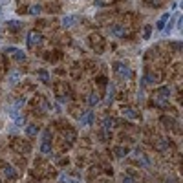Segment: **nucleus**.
<instances>
[{
    "label": "nucleus",
    "instance_id": "obj_15",
    "mask_svg": "<svg viewBox=\"0 0 183 183\" xmlns=\"http://www.w3.org/2000/svg\"><path fill=\"white\" fill-rule=\"evenodd\" d=\"M123 115H126L128 119H136V117H137V114H136L132 108H123Z\"/></svg>",
    "mask_w": 183,
    "mask_h": 183
},
{
    "label": "nucleus",
    "instance_id": "obj_17",
    "mask_svg": "<svg viewBox=\"0 0 183 183\" xmlns=\"http://www.w3.org/2000/svg\"><path fill=\"white\" fill-rule=\"evenodd\" d=\"M41 11H42V7L39 4H35V6L29 7V15H33V17H35V15H41Z\"/></svg>",
    "mask_w": 183,
    "mask_h": 183
},
{
    "label": "nucleus",
    "instance_id": "obj_24",
    "mask_svg": "<svg viewBox=\"0 0 183 183\" xmlns=\"http://www.w3.org/2000/svg\"><path fill=\"white\" fill-rule=\"evenodd\" d=\"M150 31H152V26H145V39H150Z\"/></svg>",
    "mask_w": 183,
    "mask_h": 183
},
{
    "label": "nucleus",
    "instance_id": "obj_3",
    "mask_svg": "<svg viewBox=\"0 0 183 183\" xmlns=\"http://www.w3.org/2000/svg\"><path fill=\"white\" fill-rule=\"evenodd\" d=\"M62 28H73L75 24H77V17H73V15H66V17H62Z\"/></svg>",
    "mask_w": 183,
    "mask_h": 183
},
{
    "label": "nucleus",
    "instance_id": "obj_19",
    "mask_svg": "<svg viewBox=\"0 0 183 183\" xmlns=\"http://www.w3.org/2000/svg\"><path fill=\"white\" fill-rule=\"evenodd\" d=\"M114 94H115V86H114V84H110V86H108V99H106L108 102L114 101Z\"/></svg>",
    "mask_w": 183,
    "mask_h": 183
},
{
    "label": "nucleus",
    "instance_id": "obj_9",
    "mask_svg": "<svg viewBox=\"0 0 183 183\" xmlns=\"http://www.w3.org/2000/svg\"><path fill=\"white\" fill-rule=\"evenodd\" d=\"M167 20H170V13H163L161 17H159V20L156 22V28L158 29H165V26H167Z\"/></svg>",
    "mask_w": 183,
    "mask_h": 183
},
{
    "label": "nucleus",
    "instance_id": "obj_7",
    "mask_svg": "<svg viewBox=\"0 0 183 183\" xmlns=\"http://www.w3.org/2000/svg\"><path fill=\"white\" fill-rule=\"evenodd\" d=\"M39 132H41L39 124H28V126H26V136H28V137H35Z\"/></svg>",
    "mask_w": 183,
    "mask_h": 183
},
{
    "label": "nucleus",
    "instance_id": "obj_13",
    "mask_svg": "<svg viewBox=\"0 0 183 183\" xmlns=\"http://www.w3.org/2000/svg\"><path fill=\"white\" fill-rule=\"evenodd\" d=\"M41 152L42 154H51V143L50 141H42L41 143Z\"/></svg>",
    "mask_w": 183,
    "mask_h": 183
},
{
    "label": "nucleus",
    "instance_id": "obj_4",
    "mask_svg": "<svg viewBox=\"0 0 183 183\" xmlns=\"http://www.w3.org/2000/svg\"><path fill=\"white\" fill-rule=\"evenodd\" d=\"M41 42H42L41 33H29V37H28V48H33L35 44H41Z\"/></svg>",
    "mask_w": 183,
    "mask_h": 183
},
{
    "label": "nucleus",
    "instance_id": "obj_29",
    "mask_svg": "<svg viewBox=\"0 0 183 183\" xmlns=\"http://www.w3.org/2000/svg\"><path fill=\"white\" fill-rule=\"evenodd\" d=\"M15 51H17V48H13V46H9V48H6V53H11V55H13Z\"/></svg>",
    "mask_w": 183,
    "mask_h": 183
},
{
    "label": "nucleus",
    "instance_id": "obj_2",
    "mask_svg": "<svg viewBox=\"0 0 183 183\" xmlns=\"http://www.w3.org/2000/svg\"><path fill=\"white\" fill-rule=\"evenodd\" d=\"M94 121H95V114H94L92 110H86L81 117H79L81 126H90V124H94Z\"/></svg>",
    "mask_w": 183,
    "mask_h": 183
},
{
    "label": "nucleus",
    "instance_id": "obj_31",
    "mask_svg": "<svg viewBox=\"0 0 183 183\" xmlns=\"http://www.w3.org/2000/svg\"><path fill=\"white\" fill-rule=\"evenodd\" d=\"M2 13H4V7H2V6H0V15H2Z\"/></svg>",
    "mask_w": 183,
    "mask_h": 183
},
{
    "label": "nucleus",
    "instance_id": "obj_25",
    "mask_svg": "<svg viewBox=\"0 0 183 183\" xmlns=\"http://www.w3.org/2000/svg\"><path fill=\"white\" fill-rule=\"evenodd\" d=\"M123 183H136V180L132 176H123Z\"/></svg>",
    "mask_w": 183,
    "mask_h": 183
},
{
    "label": "nucleus",
    "instance_id": "obj_22",
    "mask_svg": "<svg viewBox=\"0 0 183 183\" xmlns=\"http://www.w3.org/2000/svg\"><path fill=\"white\" fill-rule=\"evenodd\" d=\"M115 156H117V158H123V156H126V150H124L123 146H117V148H115Z\"/></svg>",
    "mask_w": 183,
    "mask_h": 183
},
{
    "label": "nucleus",
    "instance_id": "obj_6",
    "mask_svg": "<svg viewBox=\"0 0 183 183\" xmlns=\"http://www.w3.org/2000/svg\"><path fill=\"white\" fill-rule=\"evenodd\" d=\"M168 97H170V88H168V86H161V88L158 90V99L163 102V101H167Z\"/></svg>",
    "mask_w": 183,
    "mask_h": 183
},
{
    "label": "nucleus",
    "instance_id": "obj_8",
    "mask_svg": "<svg viewBox=\"0 0 183 183\" xmlns=\"http://www.w3.org/2000/svg\"><path fill=\"white\" fill-rule=\"evenodd\" d=\"M19 81H20V73H19V72H11V73L7 75V84H9V86H17Z\"/></svg>",
    "mask_w": 183,
    "mask_h": 183
},
{
    "label": "nucleus",
    "instance_id": "obj_20",
    "mask_svg": "<svg viewBox=\"0 0 183 183\" xmlns=\"http://www.w3.org/2000/svg\"><path fill=\"white\" fill-rule=\"evenodd\" d=\"M13 55H15V61H26V53H24L22 50H17Z\"/></svg>",
    "mask_w": 183,
    "mask_h": 183
},
{
    "label": "nucleus",
    "instance_id": "obj_16",
    "mask_svg": "<svg viewBox=\"0 0 183 183\" xmlns=\"http://www.w3.org/2000/svg\"><path fill=\"white\" fill-rule=\"evenodd\" d=\"M37 75H39V79H41L42 82L50 81V75H48V72H46V70H39V72H37Z\"/></svg>",
    "mask_w": 183,
    "mask_h": 183
},
{
    "label": "nucleus",
    "instance_id": "obj_18",
    "mask_svg": "<svg viewBox=\"0 0 183 183\" xmlns=\"http://www.w3.org/2000/svg\"><path fill=\"white\" fill-rule=\"evenodd\" d=\"M97 102H99V95H97V94H92V95L88 97V104H90V106H95Z\"/></svg>",
    "mask_w": 183,
    "mask_h": 183
},
{
    "label": "nucleus",
    "instance_id": "obj_11",
    "mask_svg": "<svg viewBox=\"0 0 183 183\" xmlns=\"http://www.w3.org/2000/svg\"><path fill=\"white\" fill-rule=\"evenodd\" d=\"M6 112H7V115H9L11 119H17V117H19V108H17V106H7Z\"/></svg>",
    "mask_w": 183,
    "mask_h": 183
},
{
    "label": "nucleus",
    "instance_id": "obj_26",
    "mask_svg": "<svg viewBox=\"0 0 183 183\" xmlns=\"http://www.w3.org/2000/svg\"><path fill=\"white\" fill-rule=\"evenodd\" d=\"M158 148H159V150H165V148H167V141H165V139H161V141L158 143Z\"/></svg>",
    "mask_w": 183,
    "mask_h": 183
},
{
    "label": "nucleus",
    "instance_id": "obj_12",
    "mask_svg": "<svg viewBox=\"0 0 183 183\" xmlns=\"http://www.w3.org/2000/svg\"><path fill=\"white\" fill-rule=\"evenodd\" d=\"M4 176H6L7 180H15V178H17V172L13 170V167H6V168H4Z\"/></svg>",
    "mask_w": 183,
    "mask_h": 183
},
{
    "label": "nucleus",
    "instance_id": "obj_10",
    "mask_svg": "<svg viewBox=\"0 0 183 183\" xmlns=\"http://www.w3.org/2000/svg\"><path fill=\"white\" fill-rule=\"evenodd\" d=\"M7 29H11V31H19V29H22V22H19V20H7Z\"/></svg>",
    "mask_w": 183,
    "mask_h": 183
},
{
    "label": "nucleus",
    "instance_id": "obj_27",
    "mask_svg": "<svg viewBox=\"0 0 183 183\" xmlns=\"http://www.w3.org/2000/svg\"><path fill=\"white\" fill-rule=\"evenodd\" d=\"M181 26H183V17H178V22H176V28H178V29H181Z\"/></svg>",
    "mask_w": 183,
    "mask_h": 183
},
{
    "label": "nucleus",
    "instance_id": "obj_5",
    "mask_svg": "<svg viewBox=\"0 0 183 183\" xmlns=\"http://www.w3.org/2000/svg\"><path fill=\"white\" fill-rule=\"evenodd\" d=\"M108 31H110V35H112V37H115V39H119V37H123V35H124V28H123V26H119V24L112 26Z\"/></svg>",
    "mask_w": 183,
    "mask_h": 183
},
{
    "label": "nucleus",
    "instance_id": "obj_1",
    "mask_svg": "<svg viewBox=\"0 0 183 183\" xmlns=\"http://www.w3.org/2000/svg\"><path fill=\"white\" fill-rule=\"evenodd\" d=\"M114 70H115L117 75H121L123 79H130V77H132V70H130L126 64H123V62H117V64L114 66Z\"/></svg>",
    "mask_w": 183,
    "mask_h": 183
},
{
    "label": "nucleus",
    "instance_id": "obj_21",
    "mask_svg": "<svg viewBox=\"0 0 183 183\" xmlns=\"http://www.w3.org/2000/svg\"><path fill=\"white\" fill-rule=\"evenodd\" d=\"M24 124H26V119H24V117H20V115H19V117L15 119V126H17V128H22Z\"/></svg>",
    "mask_w": 183,
    "mask_h": 183
},
{
    "label": "nucleus",
    "instance_id": "obj_23",
    "mask_svg": "<svg viewBox=\"0 0 183 183\" xmlns=\"http://www.w3.org/2000/svg\"><path fill=\"white\" fill-rule=\"evenodd\" d=\"M50 137H51V132H50V130H44V134H42V141H51Z\"/></svg>",
    "mask_w": 183,
    "mask_h": 183
},
{
    "label": "nucleus",
    "instance_id": "obj_14",
    "mask_svg": "<svg viewBox=\"0 0 183 183\" xmlns=\"http://www.w3.org/2000/svg\"><path fill=\"white\" fill-rule=\"evenodd\" d=\"M114 119H112V117H106V119H102V128H104V130H112V128H114Z\"/></svg>",
    "mask_w": 183,
    "mask_h": 183
},
{
    "label": "nucleus",
    "instance_id": "obj_30",
    "mask_svg": "<svg viewBox=\"0 0 183 183\" xmlns=\"http://www.w3.org/2000/svg\"><path fill=\"white\" fill-rule=\"evenodd\" d=\"M11 0H0V6H6V4H9Z\"/></svg>",
    "mask_w": 183,
    "mask_h": 183
},
{
    "label": "nucleus",
    "instance_id": "obj_28",
    "mask_svg": "<svg viewBox=\"0 0 183 183\" xmlns=\"http://www.w3.org/2000/svg\"><path fill=\"white\" fill-rule=\"evenodd\" d=\"M24 102H26V97H20V99H19V101L15 102V106H17V108H19V106H22V104H24Z\"/></svg>",
    "mask_w": 183,
    "mask_h": 183
}]
</instances>
